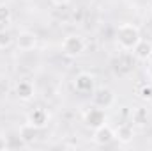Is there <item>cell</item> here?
I'll return each mask as SVG.
<instances>
[{
  "label": "cell",
  "instance_id": "obj_15",
  "mask_svg": "<svg viewBox=\"0 0 152 151\" xmlns=\"http://www.w3.org/2000/svg\"><path fill=\"white\" fill-rule=\"evenodd\" d=\"M11 43H12L11 34H9L7 30H0V50L9 48V46H11Z\"/></svg>",
  "mask_w": 152,
  "mask_h": 151
},
{
  "label": "cell",
  "instance_id": "obj_7",
  "mask_svg": "<svg viewBox=\"0 0 152 151\" xmlns=\"http://www.w3.org/2000/svg\"><path fill=\"white\" fill-rule=\"evenodd\" d=\"M113 139H115V130H112L108 124H103V126L96 128L94 142H96L97 146H108Z\"/></svg>",
  "mask_w": 152,
  "mask_h": 151
},
{
  "label": "cell",
  "instance_id": "obj_19",
  "mask_svg": "<svg viewBox=\"0 0 152 151\" xmlns=\"http://www.w3.org/2000/svg\"><path fill=\"white\" fill-rule=\"evenodd\" d=\"M147 73H149V76H151V78H152V64H151V66H149V70H147Z\"/></svg>",
  "mask_w": 152,
  "mask_h": 151
},
{
  "label": "cell",
  "instance_id": "obj_10",
  "mask_svg": "<svg viewBox=\"0 0 152 151\" xmlns=\"http://www.w3.org/2000/svg\"><path fill=\"white\" fill-rule=\"evenodd\" d=\"M133 137H134V130H133L131 124H120V126L115 130V139H117L118 142H122V144L131 142Z\"/></svg>",
  "mask_w": 152,
  "mask_h": 151
},
{
  "label": "cell",
  "instance_id": "obj_17",
  "mask_svg": "<svg viewBox=\"0 0 152 151\" xmlns=\"http://www.w3.org/2000/svg\"><path fill=\"white\" fill-rule=\"evenodd\" d=\"M2 150H7V141L4 137H0V151Z\"/></svg>",
  "mask_w": 152,
  "mask_h": 151
},
{
  "label": "cell",
  "instance_id": "obj_4",
  "mask_svg": "<svg viewBox=\"0 0 152 151\" xmlns=\"http://www.w3.org/2000/svg\"><path fill=\"white\" fill-rule=\"evenodd\" d=\"M92 101H94L96 107L108 109V107L113 105L115 94H113V91H110V89H106V87H101V89L94 91V94H92Z\"/></svg>",
  "mask_w": 152,
  "mask_h": 151
},
{
  "label": "cell",
  "instance_id": "obj_6",
  "mask_svg": "<svg viewBox=\"0 0 152 151\" xmlns=\"http://www.w3.org/2000/svg\"><path fill=\"white\" fill-rule=\"evenodd\" d=\"M94 76L90 73H80L75 78V89L81 94H88V93H94Z\"/></svg>",
  "mask_w": 152,
  "mask_h": 151
},
{
  "label": "cell",
  "instance_id": "obj_8",
  "mask_svg": "<svg viewBox=\"0 0 152 151\" xmlns=\"http://www.w3.org/2000/svg\"><path fill=\"white\" fill-rule=\"evenodd\" d=\"M28 123L30 124H34L36 128H42V126H46L48 124V119H50V114L46 109H42V107H37V109H34V110H30L28 112Z\"/></svg>",
  "mask_w": 152,
  "mask_h": 151
},
{
  "label": "cell",
  "instance_id": "obj_20",
  "mask_svg": "<svg viewBox=\"0 0 152 151\" xmlns=\"http://www.w3.org/2000/svg\"><path fill=\"white\" fill-rule=\"evenodd\" d=\"M151 101H152V93H151Z\"/></svg>",
  "mask_w": 152,
  "mask_h": 151
},
{
  "label": "cell",
  "instance_id": "obj_11",
  "mask_svg": "<svg viewBox=\"0 0 152 151\" xmlns=\"http://www.w3.org/2000/svg\"><path fill=\"white\" fill-rule=\"evenodd\" d=\"M37 130L34 124H30V123H25L21 128H20V137H21V141L25 142V144H32L34 141H36V137H37Z\"/></svg>",
  "mask_w": 152,
  "mask_h": 151
},
{
  "label": "cell",
  "instance_id": "obj_14",
  "mask_svg": "<svg viewBox=\"0 0 152 151\" xmlns=\"http://www.w3.org/2000/svg\"><path fill=\"white\" fill-rule=\"evenodd\" d=\"M11 21V9L5 4H0V25Z\"/></svg>",
  "mask_w": 152,
  "mask_h": 151
},
{
  "label": "cell",
  "instance_id": "obj_9",
  "mask_svg": "<svg viewBox=\"0 0 152 151\" xmlns=\"http://www.w3.org/2000/svg\"><path fill=\"white\" fill-rule=\"evenodd\" d=\"M16 94H18V98L23 100V101L32 100V98H34V84L28 82V80L18 82V85H16Z\"/></svg>",
  "mask_w": 152,
  "mask_h": 151
},
{
  "label": "cell",
  "instance_id": "obj_2",
  "mask_svg": "<svg viewBox=\"0 0 152 151\" xmlns=\"http://www.w3.org/2000/svg\"><path fill=\"white\" fill-rule=\"evenodd\" d=\"M62 52L69 57H78L85 52V39L78 34H69L62 41Z\"/></svg>",
  "mask_w": 152,
  "mask_h": 151
},
{
  "label": "cell",
  "instance_id": "obj_12",
  "mask_svg": "<svg viewBox=\"0 0 152 151\" xmlns=\"http://www.w3.org/2000/svg\"><path fill=\"white\" fill-rule=\"evenodd\" d=\"M134 55H136V59H140V61H147V59H151L152 57V44L151 43H147V41H140L136 46H134Z\"/></svg>",
  "mask_w": 152,
  "mask_h": 151
},
{
  "label": "cell",
  "instance_id": "obj_13",
  "mask_svg": "<svg viewBox=\"0 0 152 151\" xmlns=\"http://www.w3.org/2000/svg\"><path fill=\"white\" fill-rule=\"evenodd\" d=\"M147 117H149L147 109L136 107V109L133 110V121H134V123H138V124H145V123H147Z\"/></svg>",
  "mask_w": 152,
  "mask_h": 151
},
{
  "label": "cell",
  "instance_id": "obj_16",
  "mask_svg": "<svg viewBox=\"0 0 152 151\" xmlns=\"http://www.w3.org/2000/svg\"><path fill=\"white\" fill-rule=\"evenodd\" d=\"M151 93H152V85H143V87L140 89V98L151 101Z\"/></svg>",
  "mask_w": 152,
  "mask_h": 151
},
{
  "label": "cell",
  "instance_id": "obj_18",
  "mask_svg": "<svg viewBox=\"0 0 152 151\" xmlns=\"http://www.w3.org/2000/svg\"><path fill=\"white\" fill-rule=\"evenodd\" d=\"M51 2H53L55 5H66V4H67L69 0H51Z\"/></svg>",
  "mask_w": 152,
  "mask_h": 151
},
{
  "label": "cell",
  "instance_id": "obj_1",
  "mask_svg": "<svg viewBox=\"0 0 152 151\" xmlns=\"http://www.w3.org/2000/svg\"><path fill=\"white\" fill-rule=\"evenodd\" d=\"M142 41L140 30L133 23H122L117 29V43L122 50H134V46Z\"/></svg>",
  "mask_w": 152,
  "mask_h": 151
},
{
  "label": "cell",
  "instance_id": "obj_5",
  "mask_svg": "<svg viewBox=\"0 0 152 151\" xmlns=\"http://www.w3.org/2000/svg\"><path fill=\"white\" fill-rule=\"evenodd\" d=\"M16 46L21 52H30V50H34L37 46V36L34 32H30V30H23L16 38Z\"/></svg>",
  "mask_w": 152,
  "mask_h": 151
},
{
  "label": "cell",
  "instance_id": "obj_3",
  "mask_svg": "<svg viewBox=\"0 0 152 151\" xmlns=\"http://www.w3.org/2000/svg\"><path fill=\"white\" fill-rule=\"evenodd\" d=\"M85 124L88 128H94V130L103 126V124H106V112H104V109L94 105L90 110H87V114H85Z\"/></svg>",
  "mask_w": 152,
  "mask_h": 151
}]
</instances>
